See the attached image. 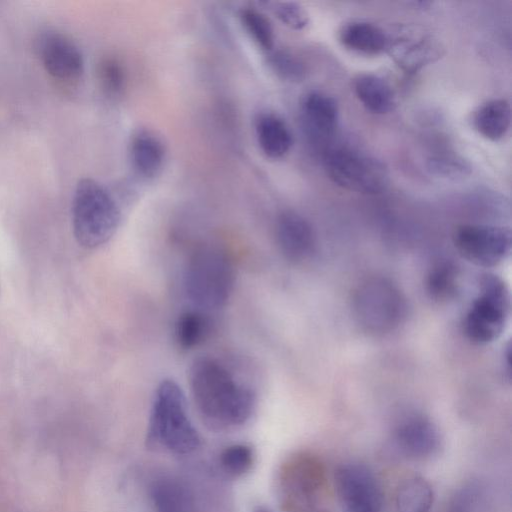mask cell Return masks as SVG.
Returning <instances> with one entry per match:
<instances>
[{
  "label": "cell",
  "instance_id": "1",
  "mask_svg": "<svg viewBox=\"0 0 512 512\" xmlns=\"http://www.w3.org/2000/svg\"><path fill=\"white\" fill-rule=\"evenodd\" d=\"M189 385L203 421L213 429L225 430L244 424L255 408V395L236 381L218 360L201 356L189 368Z\"/></svg>",
  "mask_w": 512,
  "mask_h": 512
},
{
  "label": "cell",
  "instance_id": "2",
  "mask_svg": "<svg viewBox=\"0 0 512 512\" xmlns=\"http://www.w3.org/2000/svg\"><path fill=\"white\" fill-rule=\"evenodd\" d=\"M147 443L175 454H190L200 446V436L187 410L185 395L172 379L157 387L148 421Z\"/></svg>",
  "mask_w": 512,
  "mask_h": 512
},
{
  "label": "cell",
  "instance_id": "3",
  "mask_svg": "<svg viewBox=\"0 0 512 512\" xmlns=\"http://www.w3.org/2000/svg\"><path fill=\"white\" fill-rule=\"evenodd\" d=\"M121 220L120 208L111 193L91 178L81 179L75 188L72 204L73 232L86 248L106 243Z\"/></svg>",
  "mask_w": 512,
  "mask_h": 512
},
{
  "label": "cell",
  "instance_id": "4",
  "mask_svg": "<svg viewBox=\"0 0 512 512\" xmlns=\"http://www.w3.org/2000/svg\"><path fill=\"white\" fill-rule=\"evenodd\" d=\"M354 319L368 334L381 336L395 331L406 319L407 299L399 286L383 276H372L354 289Z\"/></svg>",
  "mask_w": 512,
  "mask_h": 512
},
{
  "label": "cell",
  "instance_id": "5",
  "mask_svg": "<svg viewBox=\"0 0 512 512\" xmlns=\"http://www.w3.org/2000/svg\"><path fill=\"white\" fill-rule=\"evenodd\" d=\"M234 269L227 254L220 248L203 246L190 256L184 275L185 291L200 309L223 307L233 290Z\"/></svg>",
  "mask_w": 512,
  "mask_h": 512
},
{
  "label": "cell",
  "instance_id": "6",
  "mask_svg": "<svg viewBox=\"0 0 512 512\" xmlns=\"http://www.w3.org/2000/svg\"><path fill=\"white\" fill-rule=\"evenodd\" d=\"M323 163L331 181L348 191L376 195L384 192L390 182L388 168L382 161L349 147L330 148Z\"/></svg>",
  "mask_w": 512,
  "mask_h": 512
},
{
  "label": "cell",
  "instance_id": "7",
  "mask_svg": "<svg viewBox=\"0 0 512 512\" xmlns=\"http://www.w3.org/2000/svg\"><path fill=\"white\" fill-rule=\"evenodd\" d=\"M509 310L510 296L506 284L495 275H486L464 318L466 336L477 344L495 341L505 328Z\"/></svg>",
  "mask_w": 512,
  "mask_h": 512
},
{
  "label": "cell",
  "instance_id": "8",
  "mask_svg": "<svg viewBox=\"0 0 512 512\" xmlns=\"http://www.w3.org/2000/svg\"><path fill=\"white\" fill-rule=\"evenodd\" d=\"M326 483L322 463L308 454L297 455L283 468L280 491L285 512H320Z\"/></svg>",
  "mask_w": 512,
  "mask_h": 512
},
{
  "label": "cell",
  "instance_id": "9",
  "mask_svg": "<svg viewBox=\"0 0 512 512\" xmlns=\"http://www.w3.org/2000/svg\"><path fill=\"white\" fill-rule=\"evenodd\" d=\"M453 241L464 259L481 267H494L502 263L509 256L512 246L510 229L495 225H462L456 229Z\"/></svg>",
  "mask_w": 512,
  "mask_h": 512
},
{
  "label": "cell",
  "instance_id": "10",
  "mask_svg": "<svg viewBox=\"0 0 512 512\" xmlns=\"http://www.w3.org/2000/svg\"><path fill=\"white\" fill-rule=\"evenodd\" d=\"M336 493L343 512H381L382 491L374 473L364 464L348 462L335 472Z\"/></svg>",
  "mask_w": 512,
  "mask_h": 512
},
{
  "label": "cell",
  "instance_id": "11",
  "mask_svg": "<svg viewBox=\"0 0 512 512\" xmlns=\"http://www.w3.org/2000/svg\"><path fill=\"white\" fill-rule=\"evenodd\" d=\"M35 49L43 67L54 78L71 81L81 77L84 72L81 50L58 31L41 32L36 38Z\"/></svg>",
  "mask_w": 512,
  "mask_h": 512
},
{
  "label": "cell",
  "instance_id": "12",
  "mask_svg": "<svg viewBox=\"0 0 512 512\" xmlns=\"http://www.w3.org/2000/svg\"><path fill=\"white\" fill-rule=\"evenodd\" d=\"M392 442L400 455L414 461L431 459L441 448L437 426L427 416L418 413L409 414L397 423Z\"/></svg>",
  "mask_w": 512,
  "mask_h": 512
},
{
  "label": "cell",
  "instance_id": "13",
  "mask_svg": "<svg viewBox=\"0 0 512 512\" xmlns=\"http://www.w3.org/2000/svg\"><path fill=\"white\" fill-rule=\"evenodd\" d=\"M303 130L314 145H323L335 133L339 119L337 101L330 95L311 91L307 93L300 105Z\"/></svg>",
  "mask_w": 512,
  "mask_h": 512
},
{
  "label": "cell",
  "instance_id": "14",
  "mask_svg": "<svg viewBox=\"0 0 512 512\" xmlns=\"http://www.w3.org/2000/svg\"><path fill=\"white\" fill-rule=\"evenodd\" d=\"M276 238L281 252L292 262L307 260L316 247L315 233L309 221L291 210L279 215Z\"/></svg>",
  "mask_w": 512,
  "mask_h": 512
},
{
  "label": "cell",
  "instance_id": "15",
  "mask_svg": "<svg viewBox=\"0 0 512 512\" xmlns=\"http://www.w3.org/2000/svg\"><path fill=\"white\" fill-rule=\"evenodd\" d=\"M129 160L134 172L143 179L156 178L163 170L166 148L159 136L149 130H138L129 143Z\"/></svg>",
  "mask_w": 512,
  "mask_h": 512
},
{
  "label": "cell",
  "instance_id": "16",
  "mask_svg": "<svg viewBox=\"0 0 512 512\" xmlns=\"http://www.w3.org/2000/svg\"><path fill=\"white\" fill-rule=\"evenodd\" d=\"M387 51L403 70L414 73L439 59L443 47L432 35L423 34L390 41Z\"/></svg>",
  "mask_w": 512,
  "mask_h": 512
},
{
  "label": "cell",
  "instance_id": "17",
  "mask_svg": "<svg viewBox=\"0 0 512 512\" xmlns=\"http://www.w3.org/2000/svg\"><path fill=\"white\" fill-rule=\"evenodd\" d=\"M255 134L260 150L272 160L285 157L293 146V135L289 126L272 112L258 114L255 119Z\"/></svg>",
  "mask_w": 512,
  "mask_h": 512
},
{
  "label": "cell",
  "instance_id": "18",
  "mask_svg": "<svg viewBox=\"0 0 512 512\" xmlns=\"http://www.w3.org/2000/svg\"><path fill=\"white\" fill-rule=\"evenodd\" d=\"M339 39L348 50L367 56H374L387 51L390 37L378 25L367 21H352L345 24Z\"/></svg>",
  "mask_w": 512,
  "mask_h": 512
},
{
  "label": "cell",
  "instance_id": "19",
  "mask_svg": "<svg viewBox=\"0 0 512 512\" xmlns=\"http://www.w3.org/2000/svg\"><path fill=\"white\" fill-rule=\"evenodd\" d=\"M354 91L361 104L371 113L387 114L396 105L391 85L374 74H361L354 81Z\"/></svg>",
  "mask_w": 512,
  "mask_h": 512
},
{
  "label": "cell",
  "instance_id": "20",
  "mask_svg": "<svg viewBox=\"0 0 512 512\" xmlns=\"http://www.w3.org/2000/svg\"><path fill=\"white\" fill-rule=\"evenodd\" d=\"M473 126L490 141L502 140L511 125V107L505 99H493L483 103L473 115Z\"/></svg>",
  "mask_w": 512,
  "mask_h": 512
},
{
  "label": "cell",
  "instance_id": "21",
  "mask_svg": "<svg viewBox=\"0 0 512 512\" xmlns=\"http://www.w3.org/2000/svg\"><path fill=\"white\" fill-rule=\"evenodd\" d=\"M156 512H193V496L188 487L174 478H162L151 487Z\"/></svg>",
  "mask_w": 512,
  "mask_h": 512
},
{
  "label": "cell",
  "instance_id": "22",
  "mask_svg": "<svg viewBox=\"0 0 512 512\" xmlns=\"http://www.w3.org/2000/svg\"><path fill=\"white\" fill-rule=\"evenodd\" d=\"M433 501V489L423 477H406L396 488L395 506L397 512H429Z\"/></svg>",
  "mask_w": 512,
  "mask_h": 512
},
{
  "label": "cell",
  "instance_id": "23",
  "mask_svg": "<svg viewBox=\"0 0 512 512\" xmlns=\"http://www.w3.org/2000/svg\"><path fill=\"white\" fill-rule=\"evenodd\" d=\"M240 22L255 44L262 50L270 52L274 47L275 34L269 19L254 8L239 11Z\"/></svg>",
  "mask_w": 512,
  "mask_h": 512
},
{
  "label": "cell",
  "instance_id": "24",
  "mask_svg": "<svg viewBox=\"0 0 512 512\" xmlns=\"http://www.w3.org/2000/svg\"><path fill=\"white\" fill-rule=\"evenodd\" d=\"M208 332L207 318L199 311L181 314L175 325V339L183 349H191L203 341Z\"/></svg>",
  "mask_w": 512,
  "mask_h": 512
},
{
  "label": "cell",
  "instance_id": "25",
  "mask_svg": "<svg viewBox=\"0 0 512 512\" xmlns=\"http://www.w3.org/2000/svg\"><path fill=\"white\" fill-rule=\"evenodd\" d=\"M457 279V267L451 262H441L433 267L428 274L427 292L435 300H445L454 294Z\"/></svg>",
  "mask_w": 512,
  "mask_h": 512
},
{
  "label": "cell",
  "instance_id": "26",
  "mask_svg": "<svg viewBox=\"0 0 512 512\" xmlns=\"http://www.w3.org/2000/svg\"><path fill=\"white\" fill-rule=\"evenodd\" d=\"M268 65L280 79L288 82H301L306 77L307 69L303 61L286 49L271 50Z\"/></svg>",
  "mask_w": 512,
  "mask_h": 512
},
{
  "label": "cell",
  "instance_id": "27",
  "mask_svg": "<svg viewBox=\"0 0 512 512\" xmlns=\"http://www.w3.org/2000/svg\"><path fill=\"white\" fill-rule=\"evenodd\" d=\"M426 168L431 175L444 179L457 180L471 174L469 163L452 153H440L429 157Z\"/></svg>",
  "mask_w": 512,
  "mask_h": 512
},
{
  "label": "cell",
  "instance_id": "28",
  "mask_svg": "<svg viewBox=\"0 0 512 512\" xmlns=\"http://www.w3.org/2000/svg\"><path fill=\"white\" fill-rule=\"evenodd\" d=\"M254 462V453L250 446L234 444L227 447L220 456L222 469L232 477L247 473Z\"/></svg>",
  "mask_w": 512,
  "mask_h": 512
},
{
  "label": "cell",
  "instance_id": "29",
  "mask_svg": "<svg viewBox=\"0 0 512 512\" xmlns=\"http://www.w3.org/2000/svg\"><path fill=\"white\" fill-rule=\"evenodd\" d=\"M268 9L287 27L302 30L309 23V14L296 2H263Z\"/></svg>",
  "mask_w": 512,
  "mask_h": 512
},
{
  "label": "cell",
  "instance_id": "30",
  "mask_svg": "<svg viewBox=\"0 0 512 512\" xmlns=\"http://www.w3.org/2000/svg\"><path fill=\"white\" fill-rule=\"evenodd\" d=\"M99 77L104 92L111 97L119 96L125 87V71L122 65L113 58L103 60L99 69Z\"/></svg>",
  "mask_w": 512,
  "mask_h": 512
},
{
  "label": "cell",
  "instance_id": "31",
  "mask_svg": "<svg viewBox=\"0 0 512 512\" xmlns=\"http://www.w3.org/2000/svg\"><path fill=\"white\" fill-rule=\"evenodd\" d=\"M479 490L477 487L465 486L452 498L448 512H478Z\"/></svg>",
  "mask_w": 512,
  "mask_h": 512
},
{
  "label": "cell",
  "instance_id": "32",
  "mask_svg": "<svg viewBox=\"0 0 512 512\" xmlns=\"http://www.w3.org/2000/svg\"><path fill=\"white\" fill-rule=\"evenodd\" d=\"M504 357H505V360H504V363H505V370L507 371V376H508V379L511 378V361H510V357H511V346L508 345L506 347V351L504 353Z\"/></svg>",
  "mask_w": 512,
  "mask_h": 512
}]
</instances>
